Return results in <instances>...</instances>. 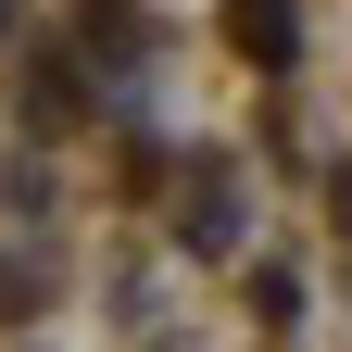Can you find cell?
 Instances as JSON below:
<instances>
[{"label": "cell", "mask_w": 352, "mask_h": 352, "mask_svg": "<svg viewBox=\"0 0 352 352\" xmlns=\"http://www.w3.org/2000/svg\"><path fill=\"white\" fill-rule=\"evenodd\" d=\"M239 51H252V63L289 51V0H239Z\"/></svg>", "instance_id": "cell-1"}]
</instances>
